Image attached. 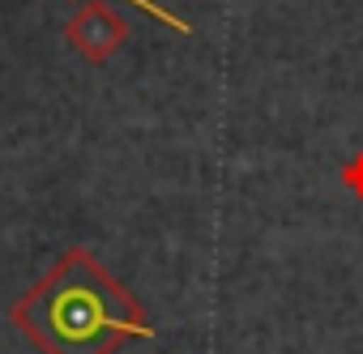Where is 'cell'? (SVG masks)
Instances as JSON below:
<instances>
[{
    "label": "cell",
    "instance_id": "4",
    "mask_svg": "<svg viewBox=\"0 0 363 354\" xmlns=\"http://www.w3.org/2000/svg\"><path fill=\"white\" fill-rule=\"evenodd\" d=\"M342 184H346L354 197H363V154H354V162L342 166Z\"/></svg>",
    "mask_w": 363,
    "mask_h": 354
},
{
    "label": "cell",
    "instance_id": "1",
    "mask_svg": "<svg viewBox=\"0 0 363 354\" xmlns=\"http://www.w3.org/2000/svg\"><path fill=\"white\" fill-rule=\"evenodd\" d=\"M9 324L39 354H116L133 337H154L145 307L86 248H69L9 307Z\"/></svg>",
    "mask_w": 363,
    "mask_h": 354
},
{
    "label": "cell",
    "instance_id": "3",
    "mask_svg": "<svg viewBox=\"0 0 363 354\" xmlns=\"http://www.w3.org/2000/svg\"><path fill=\"white\" fill-rule=\"evenodd\" d=\"M133 9H141L145 18H154V22H162V26H171L175 35H193V22H184L179 13H171V9H162L158 0H128Z\"/></svg>",
    "mask_w": 363,
    "mask_h": 354
},
{
    "label": "cell",
    "instance_id": "2",
    "mask_svg": "<svg viewBox=\"0 0 363 354\" xmlns=\"http://www.w3.org/2000/svg\"><path fill=\"white\" fill-rule=\"evenodd\" d=\"M128 39V22L107 5V0H82L65 22V43L86 64H107Z\"/></svg>",
    "mask_w": 363,
    "mask_h": 354
}]
</instances>
